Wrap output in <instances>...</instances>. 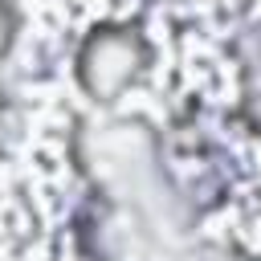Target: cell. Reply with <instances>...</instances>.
Masks as SVG:
<instances>
[{
	"label": "cell",
	"instance_id": "1",
	"mask_svg": "<svg viewBox=\"0 0 261 261\" xmlns=\"http://www.w3.org/2000/svg\"><path fill=\"white\" fill-rule=\"evenodd\" d=\"M143 57H147V45L139 29H102L82 45V57H77L82 86L94 98H118L139 73Z\"/></svg>",
	"mask_w": 261,
	"mask_h": 261
},
{
	"label": "cell",
	"instance_id": "2",
	"mask_svg": "<svg viewBox=\"0 0 261 261\" xmlns=\"http://www.w3.org/2000/svg\"><path fill=\"white\" fill-rule=\"evenodd\" d=\"M8 33H12V12H8V4L0 0V53H4V45H8Z\"/></svg>",
	"mask_w": 261,
	"mask_h": 261
}]
</instances>
